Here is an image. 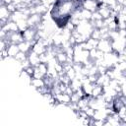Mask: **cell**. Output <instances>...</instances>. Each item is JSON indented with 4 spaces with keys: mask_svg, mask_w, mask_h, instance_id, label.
I'll list each match as a JSON object with an SVG mask.
<instances>
[{
    "mask_svg": "<svg viewBox=\"0 0 126 126\" xmlns=\"http://www.w3.org/2000/svg\"><path fill=\"white\" fill-rule=\"evenodd\" d=\"M111 42H112V40L110 38H108V39H100V40H98L97 49H99L100 51H102L104 53L111 52L112 51Z\"/></svg>",
    "mask_w": 126,
    "mask_h": 126,
    "instance_id": "6da1fadb",
    "label": "cell"
},
{
    "mask_svg": "<svg viewBox=\"0 0 126 126\" xmlns=\"http://www.w3.org/2000/svg\"><path fill=\"white\" fill-rule=\"evenodd\" d=\"M98 4H99V2L97 0H83L82 6H83L84 9H87L89 11L94 12V11L97 10Z\"/></svg>",
    "mask_w": 126,
    "mask_h": 126,
    "instance_id": "7a4b0ae2",
    "label": "cell"
},
{
    "mask_svg": "<svg viewBox=\"0 0 126 126\" xmlns=\"http://www.w3.org/2000/svg\"><path fill=\"white\" fill-rule=\"evenodd\" d=\"M28 59H29V61L31 63V65L33 66V67H37L41 63L40 58H39V55L36 54L35 52H33L32 50H31L28 53Z\"/></svg>",
    "mask_w": 126,
    "mask_h": 126,
    "instance_id": "3957f363",
    "label": "cell"
},
{
    "mask_svg": "<svg viewBox=\"0 0 126 126\" xmlns=\"http://www.w3.org/2000/svg\"><path fill=\"white\" fill-rule=\"evenodd\" d=\"M1 30H4L7 32H19L20 31L17 22H14L12 20H10L4 27H2Z\"/></svg>",
    "mask_w": 126,
    "mask_h": 126,
    "instance_id": "277c9868",
    "label": "cell"
},
{
    "mask_svg": "<svg viewBox=\"0 0 126 126\" xmlns=\"http://www.w3.org/2000/svg\"><path fill=\"white\" fill-rule=\"evenodd\" d=\"M104 94V88L102 85H97V84H94V89H93V92H92V96L93 97H100L102 96Z\"/></svg>",
    "mask_w": 126,
    "mask_h": 126,
    "instance_id": "5b68a950",
    "label": "cell"
},
{
    "mask_svg": "<svg viewBox=\"0 0 126 126\" xmlns=\"http://www.w3.org/2000/svg\"><path fill=\"white\" fill-rule=\"evenodd\" d=\"M19 51H20L19 45L16 43H11L7 47V52H8V55L10 58H15V56L19 53Z\"/></svg>",
    "mask_w": 126,
    "mask_h": 126,
    "instance_id": "8992f818",
    "label": "cell"
},
{
    "mask_svg": "<svg viewBox=\"0 0 126 126\" xmlns=\"http://www.w3.org/2000/svg\"><path fill=\"white\" fill-rule=\"evenodd\" d=\"M19 48H20V51H23L25 53H29L31 50H32V43L31 41H27V40H23L22 42H20L19 44Z\"/></svg>",
    "mask_w": 126,
    "mask_h": 126,
    "instance_id": "52a82bcc",
    "label": "cell"
},
{
    "mask_svg": "<svg viewBox=\"0 0 126 126\" xmlns=\"http://www.w3.org/2000/svg\"><path fill=\"white\" fill-rule=\"evenodd\" d=\"M11 13L9 12V10L7 9L6 5H1L0 6V19H7V20H11Z\"/></svg>",
    "mask_w": 126,
    "mask_h": 126,
    "instance_id": "ba28073f",
    "label": "cell"
},
{
    "mask_svg": "<svg viewBox=\"0 0 126 126\" xmlns=\"http://www.w3.org/2000/svg\"><path fill=\"white\" fill-rule=\"evenodd\" d=\"M55 57H56L57 62H58V63H61V64H63V65H64L65 63H67V61H68V56H67V54H66L65 51L56 53Z\"/></svg>",
    "mask_w": 126,
    "mask_h": 126,
    "instance_id": "9c48e42d",
    "label": "cell"
},
{
    "mask_svg": "<svg viewBox=\"0 0 126 126\" xmlns=\"http://www.w3.org/2000/svg\"><path fill=\"white\" fill-rule=\"evenodd\" d=\"M31 86H32L35 90L40 88V87H43L45 86V83H44V80L43 79H35V78H32L31 83H30Z\"/></svg>",
    "mask_w": 126,
    "mask_h": 126,
    "instance_id": "30bf717a",
    "label": "cell"
},
{
    "mask_svg": "<svg viewBox=\"0 0 126 126\" xmlns=\"http://www.w3.org/2000/svg\"><path fill=\"white\" fill-rule=\"evenodd\" d=\"M81 15H82V19H83V20L91 21L92 16H93V12H92V11H89V10H87V9L82 8V10H81Z\"/></svg>",
    "mask_w": 126,
    "mask_h": 126,
    "instance_id": "8fae6325",
    "label": "cell"
},
{
    "mask_svg": "<svg viewBox=\"0 0 126 126\" xmlns=\"http://www.w3.org/2000/svg\"><path fill=\"white\" fill-rule=\"evenodd\" d=\"M14 59H15L17 62L22 63L23 61H25V60L28 59V53H25V52H23V51H19V53L15 56Z\"/></svg>",
    "mask_w": 126,
    "mask_h": 126,
    "instance_id": "7c38bea8",
    "label": "cell"
},
{
    "mask_svg": "<svg viewBox=\"0 0 126 126\" xmlns=\"http://www.w3.org/2000/svg\"><path fill=\"white\" fill-rule=\"evenodd\" d=\"M91 37H93L96 40H100L101 39V32H100L99 29H94L92 33H91Z\"/></svg>",
    "mask_w": 126,
    "mask_h": 126,
    "instance_id": "4fadbf2b",
    "label": "cell"
},
{
    "mask_svg": "<svg viewBox=\"0 0 126 126\" xmlns=\"http://www.w3.org/2000/svg\"><path fill=\"white\" fill-rule=\"evenodd\" d=\"M37 68L40 70V72H42V73L44 74V76L48 73V64H47V63H43V62H41V63L37 66Z\"/></svg>",
    "mask_w": 126,
    "mask_h": 126,
    "instance_id": "5bb4252c",
    "label": "cell"
},
{
    "mask_svg": "<svg viewBox=\"0 0 126 126\" xmlns=\"http://www.w3.org/2000/svg\"><path fill=\"white\" fill-rule=\"evenodd\" d=\"M43 77H44V74L42 72H40V70L37 67H34V72H33L32 78H35V79H43Z\"/></svg>",
    "mask_w": 126,
    "mask_h": 126,
    "instance_id": "9a60e30c",
    "label": "cell"
},
{
    "mask_svg": "<svg viewBox=\"0 0 126 126\" xmlns=\"http://www.w3.org/2000/svg\"><path fill=\"white\" fill-rule=\"evenodd\" d=\"M66 75L71 79V81L73 80V79H75L76 77H77V72L75 71V69L72 67V68H70L69 70H67L66 71Z\"/></svg>",
    "mask_w": 126,
    "mask_h": 126,
    "instance_id": "2e32d148",
    "label": "cell"
},
{
    "mask_svg": "<svg viewBox=\"0 0 126 126\" xmlns=\"http://www.w3.org/2000/svg\"><path fill=\"white\" fill-rule=\"evenodd\" d=\"M80 98H81L80 94L78 93H76V92H74L71 94V102H73V103H78V101L80 100Z\"/></svg>",
    "mask_w": 126,
    "mask_h": 126,
    "instance_id": "e0dca14e",
    "label": "cell"
},
{
    "mask_svg": "<svg viewBox=\"0 0 126 126\" xmlns=\"http://www.w3.org/2000/svg\"><path fill=\"white\" fill-rule=\"evenodd\" d=\"M123 76H124V78L126 79V70H125V71L123 72Z\"/></svg>",
    "mask_w": 126,
    "mask_h": 126,
    "instance_id": "ac0fdd59",
    "label": "cell"
}]
</instances>
